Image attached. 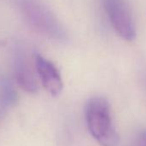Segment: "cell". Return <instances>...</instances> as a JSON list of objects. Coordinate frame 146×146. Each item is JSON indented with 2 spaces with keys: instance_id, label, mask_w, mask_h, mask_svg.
I'll use <instances>...</instances> for the list:
<instances>
[{
  "instance_id": "6da1fadb",
  "label": "cell",
  "mask_w": 146,
  "mask_h": 146,
  "mask_svg": "<svg viewBox=\"0 0 146 146\" xmlns=\"http://www.w3.org/2000/svg\"><path fill=\"white\" fill-rule=\"evenodd\" d=\"M88 130L102 146H117L119 134L113 125L109 102L103 97H93L85 107Z\"/></svg>"
},
{
  "instance_id": "7a4b0ae2",
  "label": "cell",
  "mask_w": 146,
  "mask_h": 146,
  "mask_svg": "<svg viewBox=\"0 0 146 146\" xmlns=\"http://www.w3.org/2000/svg\"><path fill=\"white\" fill-rule=\"evenodd\" d=\"M18 3L23 16L33 27L52 38L64 39L63 27L40 0H19Z\"/></svg>"
},
{
  "instance_id": "3957f363",
  "label": "cell",
  "mask_w": 146,
  "mask_h": 146,
  "mask_svg": "<svg viewBox=\"0 0 146 146\" xmlns=\"http://www.w3.org/2000/svg\"><path fill=\"white\" fill-rule=\"evenodd\" d=\"M108 19L116 33L124 40L132 41L136 38V29L131 12L124 0H103Z\"/></svg>"
},
{
  "instance_id": "277c9868",
  "label": "cell",
  "mask_w": 146,
  "mask_h": 146,
  "mask_svg": "<svg viewBox=\"0 0 146 146\" xmlns=\"http://www.w3.org/2000/svg\"><path fill=\"white\" fill-rule=\"evenodd\" d=\"M35 64L44 89L52 96H58L63 90L64 84L60 72L56 65L40 54L35 55Z\"/></svg>"
},
{
  "instance_id": "5b68a950",
  "label": "cell",
  "mask_w": 146,
  "mask_h": 146,
  "mask_svg": "<svg viewBox=\"0 0 146 146\" xmlns=\"http://www.w3.org/2000/svg\"><path fill=\"white\" fill-rule=\"evenodd\" d=\"M15 75L18 85L26 92L35 94L38 91V84L29 62L21 52L15 57Z\"/></svg>"
},
{
  "instance_id": "8992f818",
  "label": "cell",
  "mask_w": 146,
  "mask_h": 146,
  "mask_svg": "<svg viewBox=\"0 0 146 146\" xmlns=\"http://www.w3.org/2000/svg\"><path fill=\"white\" fill-rule=\"evenodd\" d=\"M18 102V94L8 78L0 79V114L5 113Z\"/></svg>"
},
{
  "instance_id": "52a82bcc",
  "label": "cell",
  "mask_w": 146,
  "mask_h": 146,
  "mask_svg": "<svg viewBox=\"0 0 146 146\" xmlns=\"http://www.w3.org/2000/svg\"><path fill=\"white\" fill-rule=\"evenodd\" d=\"M137 146H146V130H143L138 136Z\"/></svg>"
}]
</instances>
